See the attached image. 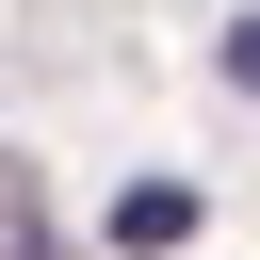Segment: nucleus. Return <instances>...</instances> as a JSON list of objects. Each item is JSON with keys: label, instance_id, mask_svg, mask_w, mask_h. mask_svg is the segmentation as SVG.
I'll list each match as a JSON object with an SVG mask.
<instances>
[{"label": "nucleus", "instance_id": "nucleus-1", "mask_svg": "<svg viewBox=\"0 0 260 260\" xmlns=\"http://www.w3.org/2000/svg\"><path fill=\"white\" fill-rule=\"evenodd\" d=\"M114 244H130V260L195 244V179H130V195H114Z\"/></svg>", "mask_w": 260, "mask_h": 260}, {"label": "nucleus", "instance_id": "nucleus-2", "mask_svg": "<svg viewBox=\"0 0 260 260\" xmlns=\"http://www.w3.org/2000/svg\"><path fill=\"white\" fill-rule=\"evenodd\" d=\"M0 260H65L49 211H32V162H0Z\"/></svg>", "mask_w": 260, "mask_h": 260}, {"label": "nucleus", "instance_id": "nucleus-3", "mask_svg": "<svg viewBox=\"0 0 260 260\" xmlns=\"http://www.w3.org/2000/svg\"><path fill=\"white\" fill-rule=\"evenodd\" d=\"M228 81H244V98H260V16H228Z\"/></svg>", "mask_w": 260, "mask_h": 260}]
</instances>
